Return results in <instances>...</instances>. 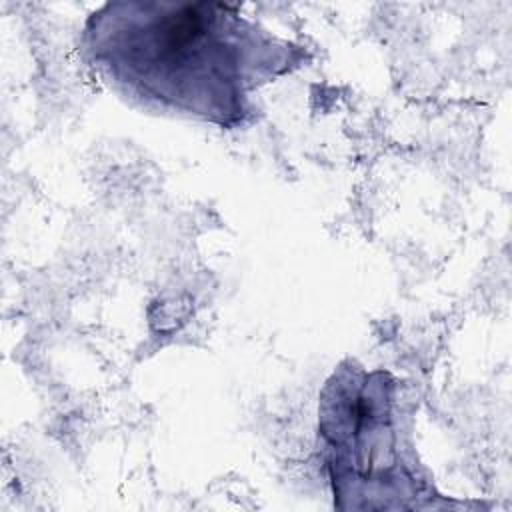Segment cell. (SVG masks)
I'll use <instances>...</instances> for the list:
<instances>
[{"instance_id": "1", "label": "cell", "mask_w": 512, "mask_h": 512, "mask_svg": "<svg viewBox=\"0 0 512 512\" xmlns=\"http://www.w3.org/2000/svg\"><path fill=\"white\" fill-rule=\"evenodd\" d=\"M80 50L128 104L226 130L254 122V96L308 60L226 2H106L86 18Z\"/></svg>"}, {"instance_id": "2", "label": "cell", "mask_w": 512, "mask_h": 512, "mask_svg": "<svg viewBox=\"0 0 512 512\" xmlns=\"http://www.w3.org/2000/svg\"><path fill=\"white\" fill-rule=\"evenodd\" d=\"M412 388L386 368L340 360L318 394L316 440L342 512L466 510L444 496L414 444Z\"/></svg>"}]
</instances>
